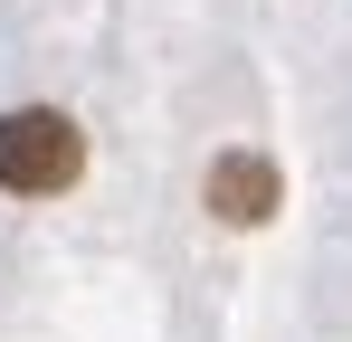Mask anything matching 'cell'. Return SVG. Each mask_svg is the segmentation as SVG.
<instances>
[{
  "label": "cell",
  "mask_w": 352,
  "mask_h": 342,
  "mask_svg": "<svg viewBox=\"0 0 352 342\" xmlns=\"http://www.w3.org/2000/svg\"><path fill=\"white\" fill-rule=\"evenodd\" d=\"M76 171H86V133H76V114H58V105L0 114V190H10V200H58Z\"/></svg>",
  "instance_id": "obj_1"
},
{
  "label": "cell",
  "mask_w": 352,
  "mask_h": 342,
  "mask_svg": "<svg viewBox=\"0 0 352 342\" xmlns=\"http://www.w3.org/2000/svg\"><path fill=\"white\" fill-rule=\"evenodd\" d=\"M200 190H210V209H219L229 228H257V219H276V200H286V181H276V162H267V152H219Z\"/></svg>",
  "instance_id": "obj_2"
}]
</instances>
